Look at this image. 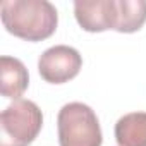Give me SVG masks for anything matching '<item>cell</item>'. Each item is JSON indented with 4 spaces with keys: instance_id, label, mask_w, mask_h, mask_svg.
I'll list each match as a JSON object with an SVG mask.
<instances>
[{
    "instance_id": "6da1fadb",
    "label": "cell",
    "mask_w": 146,
    "mask_h": 146,
    "mask_svg": "<svg viewBox=\"0 0 146 146\" xmlns=\"http://www.w3.org/2000/svg\"><path fill=\"white\" fill-rule=\"evenodd\" d=\"M4 28L26 41L50 38L58 24V14L48 0H4L0 4Z\"/></svg>"
},
{
    "instance_id": "7a4b0ae2",
    "label": "cell",
    "mask_w": 146,
    "mask_h": 146,
    "mask_svg": "<svg viewBox=\"0 0 146 146\" xmlns=\"http://www.w3.org/2000/svg\"><path fill=\"white\" fill-rule=\"evenodd\" d=\"M60 146H102L103 136L95 110L81 102L65 103L57 115Z\"/></svg>"
},
{
    "instance_id": "3957f363",
    "label": "cell",
    "mask_w": 146,
    "mask_h": 146,
    "mask_svg": "<svg viewBox=\"0 0 146 146\" xmlns=\"http://www.w3.org/2000/svg\"><path fill=\"white\" fill-rule=\"evenodd\" d=\"M43 127V113L31 100H14L0 115V146H29Z\"/></svg>"
},
{
    "instance_id": "277c9868",
    "label": "cell",
    "mask_w": 146,
    "mask_h": 146,
    "mask_svg": "<svg viewBox=\"0 0 146 146\" xmlns=\"http://www.w3.org/2000/svg\"><path fill=\"white\" fill-rule=\"evenodd\" d=\"M83 67L81 53L69 45H55L45 50L38 58L40 76L52 84H64L74 79Z\"/></svg>"
},
{
    "instance_id": "5b68a950",
    "label": "cell",
    "mask_w": 146,
    "mask_h": 146,
    "mask_svg": "<svg viewBox=\"0 0 146 146\" xmlns=\"http://www.w3.org/2000/svg\"><path fill=\"white\" fill-rule=\"evenodd\" d=\"M74 16L78 24L88 33L113 29L115 0H76Z\"/></svg>"
},
{
    "instance_id": "8992f818",
    "label": "cell",
    "mask_w": 146,
    "mask_h": 146,
    "mask_svg": "<svg viewBox=\"0 0 146 146\" xmlns=\"http://www.w3.org/2000/svg\"><path fill=\"white\" fill-rule=\"evenodd\" d=\"M28 69L19 58L9 55H4L0 58V91H2V96L19 100L23 93L28 90Z\"/></svg>"
},
{
    "instance_id": "52a82bcc",
    "label": "cell",
    "mask_w": 146,
    "mask_h": 146,
    "mask_svg": "<svg viewBox=\"0 0 146 146\" xmlns=\"http://www.w3.org/2000/svg\"><path fill=\"white\" fill-rule=\"evenodd\" d=\"M146 23L144 0H115V23L113 31L136 33Z\"/></svg>"
},
{
    "instance_id": "ba28073f",
    "label": "cell",
    "mask_w": 146,
    "mask_h": 146,
    "mask_svg": "<svg viewBox=\"0 0 146 146\" xmlns=\"http://www.w3.org/2000/svg\"><path fill=\"white\" fill-rule=\"evenodd\" d=\"M119 146H146V112H131L115 124Z\"/></svg>"
}]
</instances>
